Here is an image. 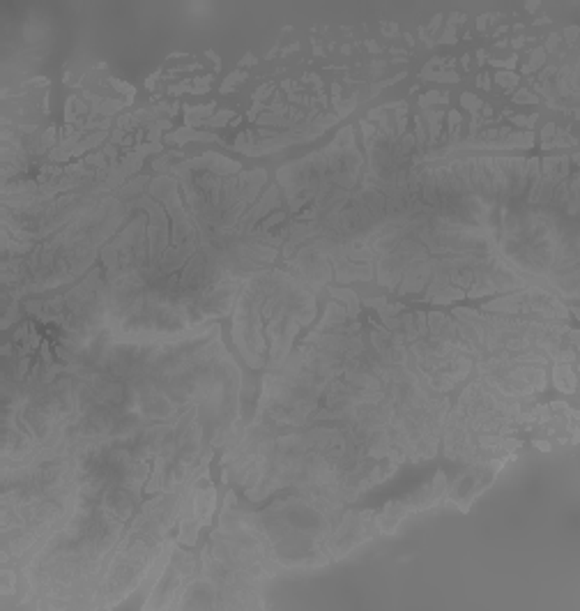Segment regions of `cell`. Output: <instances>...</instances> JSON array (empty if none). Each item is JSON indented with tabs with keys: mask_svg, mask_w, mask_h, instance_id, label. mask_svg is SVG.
I'll return each instance as SVG.
<instances>
[{
	"mask_svg": "<svg viewBox=\"0 0 580 611\" xmlns=\"http://www.w3.org/2000/svg\"><path fill=\"white\" fill-rule=\"evenodd\" d=\"M483 312H497L507 314V316H518V314H539V316L548 321H564L569 316L567 304L560 298H555L548 289L541 286H527L505 298L490 300L483 304Z\"/></svg>",
	"mask_w": 580,
	"mask_h": 611,
	"instance_id": "cell-1",
	"label": "cell"
},
{
	"mask_svg": "<svg viewBox=\"0 0 580 611\" xmlns=\"http://www.w3.org/2000/svg\"><path fill=\"white\" fill-rule=\"evenodd\" d=\"M502 466H505V459H495V457L472 461V468H468L465 473L456 477L452 487H447V496H449L447 503H454L456 508H461L465 512L483 489L493 482Z\"/></svg>",
	"mask_w": 580,
	"mask_h": 611,
	"instance_id": "cell-2",
	"label": "cell"
},
{
	"mask_svg": "<svg viewBox=\"0 0 580 611\" xmlns=\"http://www.w3.org/2000/svg\"><path fill=\"white\" fill-rule=\"evenodd\" d=\"M552 379H555V388L567 392V395H574L576 392V364H567V362H555V369H552Z\"/></svg>",
	"mask_w": 580,
	"mask_h": 611,
	"instance_id": "cell-3",
	"label": "cell"
},
{
	"mask_svg": "<svg viewBox=\"0 0 580 611\" xmlns=\"http://www.w3.org/2000/svg\"><path fill=\"white\" fill-rule=\"evenodd\" d=\"M463 102H465V107L468 109H472V111H477L479 107H481V102H477L472 97V95H463Z\"/></svg>",
	"mask_w": 580,
	"mask_h": 611,
	"instance_id": "cell-4",
	"label": "cell"
},
{
	"mask_svg": "<svg viewBox=\"0 0 580 611\" xmlns=\"http://www.w3.org/2000/svg\"><path fill=\"white\" fill-rule=\"evenodd\" d=\"M567 37H569L571 42H574V40H576V28H569V32H567Z\"/></svg>",
	"mask_w": 580,
	"mask_h": 611,
	"instance_id": "cell-5",
	"label": "cell"
}]
</instances>
